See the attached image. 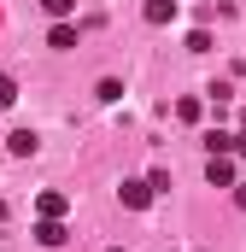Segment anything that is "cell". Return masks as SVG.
I'll list each match as a JSON object with an SVG mask.
<instances>
[{"instance_id":"cell-12","label":"cell","mask_w":246,"mask_h":252,"mask_svg":"<svg viewBox=\"0 0 246 252\" xmlns=\"http://www.w3.org/2000/svg\"><path fill=\"white\" fill-rule=\"evenodd\" d=\"M94 94H100V100H106V106H112V100H123V82H118V76H106V82H100V88H94Z\"/></svg>"},{"instance_id":"cell-2","label":"cell","mask_w":246,"mask_h":252,"mask_svg":"<svg viewBox=\"0 0 246 252\" xmlns=\"http://www.w3.org/2000/svg\"><path fill=\"white\" fill-rule=\"evenodd\" d=\"M35 241H41V247H64V241H70L64 217H41V223H35Z\"/></svg>"},{"instance_id":"cell-11","label":"cell","mask_w":246,"mask_h":252,"mask_svg":"<svg viewBox=\"0 0 246 252\" xmlns=\"http://www.w3.org/2000/svg\"><path fill=\"white\" fill-rule=\"evenodd\" d=\"M187 53H211V30H187Z\"/></svg>"},{"instance_id":"cell-10","label":"cell","mask_w":246,"mask_h":252,"mask_svg":"<svg viewBox=\"0 0 246 252\" xmlns=\"http://www.w3.org/2000/svg\"><path fill=\"white\" fill-rule=\"evenodd\" d=\"M199 112H205V106H199L193 94H187V100H176V118H182V124H199Z\"/></svg>"},{"instance_id":"cell-15","label":"cell","mask_w":246,"mask_h":252,"mask_svg":"<svg viewBox=\"0 0 246 252\" xmlns=\"http://www.w3.org/2000/svg\"><path fill=\"white\" fill-rule=\"evenodd\" d=\"M235 153H241V158H246V129H241V135H235Z\"/></svg>"},{"instance_id":"cell-1","label":"cell","mask_w":246,"mask_h":252,"mask_svg":"<svg viewBox=\"0 0 246 252\" xmlns=\"http://www.w3.org/2000/svg\"><path fill=\"white\" fill-rule=\"evenodd\" d=\"M205 182H211V188H235V153H211Z\"/></svg>"},{"instance_id":"cell-17","label":"cell","mask_w":246,"mask_h":252,"mask_svg":"<svg viewBox=\"0 0 246 252\" xmlns=\"http://www.w3.org/2000/svg\"><path fill=\"white\" fill-rule=\"evenodd\" d=\"M106 252H123V247H106Z\"/></svg>"},{"instance_id":"cell-7","label":"cell","mask_w":246,"mask_h":252,"mask_svg":"<svg viewBox=\"0 0 246 252\" xmlns=\"http://www.w3.org/2000/svg\"><path fill=\"white\" fill-rule=\"evenodd\" d=\"M205 153H235V135H229V129L217 124L211 135H205Z\"/></svg>"},{"instance_id":"cell-8","label":"cell","mask_w":246,"mask_h":252,"mask_svg":"<svg viewBox=\"0 0 246 252\" xmlns=\"http://www.w3.org/2000/svg\"><path fill=\"white\" fill-rule=\"evenodd\" d=\"M64 205H70L64 193H41V199H35V211H41V217H64Z\"/></svg>"},{"instance_id":"cell-6","label":"cell","mask_w":246,"mask_h":252,"mask_svg":"<svg viewBox=\"0 0 246 252\" xmlns=\"http://www.w3.org/2000/svg\"><path fill=\"white\" fill-rule=\"evenodd\" d=\"M176 18V0H147V24H170Z\"/></svg>"},{"instance_id":"cell-5","label":"cell","mask_w":246,"mask_h":252,"mask_svg":"<svg viewBox=\"0 0 246 252\" xmlns=\"http://www.w3.org/2000/svg\"><path fill=\"white\" fill-rule=\"evenodd\" d=\"M6 147H12L18 158H30V153L41 147V135H35V129H12V135H6Z\"/></svg>"},{"instance_id":"cell-9","label":"cell","mask_w":246,"mask_h":252,"mask_svg":"<svg viewBox=\"0 0 246 252\" xmlns=\"http://www.w3.org/2000/svg\"><path fill=\"white\" fill-rule=\"evenodd\" d=\"M41 12L59 24V18H70V12H76V0H41Z\"/></svg>"},{"instance_id":"cell-3","label":"cell","mask_w":246,"mask_h":252,"mask_svg":"<svg viewBox=\"0 0 246 252\" xmlns=\"http://www.w3.org/2000/svg\"><path fill=\"white\" fill-rule=\"evenodd\" d=\"M118 199L129 205V211H147V205H153V188H147V182H123Z\"/></svg>"},{"instance_id":"cell-14","label":"cell","mask_w":246,"mask_h":252,"mask_svg":"<svg viewBox=\"0 0 246 252\" xmlns=\"http://www.w3.org/2000/svg\"><path fill=\"white\" fill-rule=\"evenodd\" d=\"M235 205H241V211H246V182H235Z\"/></svg>"},{"instance_id":"cell-4","label":"cell","mask_w":246,"mask_h":252,"mask_svg":"<svg viewBox=\"0 0 246 252\" xmlns=\"http://www.w3.org/2000/svg\"><path fill=\"white\" fill-rule=\"evenodd\" d=\"M47 47H59V53H70V47H76V24H70V18H59V24L47 30Z\"/></svg>"},{"instance_id":"cell-13","label":"cell","mask_w":246,"mask_h":252,"mask_svg":"<svg viewBox=\"0 0 246 252\" xmlns=\"http://www.w3.org/2000/svg\"><path fill=\"white\" fill-rule=\"evenodd\" d=\"M12 100H18V82H12V76H0V112H6Z\"/></svg>"},{"instance_id":"cell-16","label":"cell","mask_w":246,"mask_h":252,"mask_svg":"<svg viewBox=\"0 0 246 252\" xmlns=\"http://www.w3.org/2000/svg\"><path fill=\"white\" fill-rule=\"evenodd\" d=\"M0 217H6V199H0Z\"/></svg>"}]
</instances>
